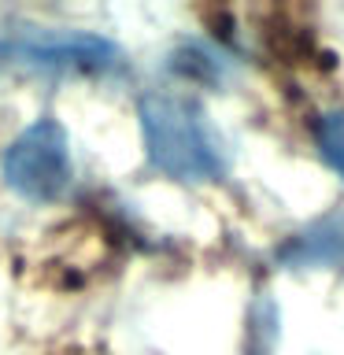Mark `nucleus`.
I'll use <instances>...</instances> for the list:
<instances>
[{"label": "nucleus", "instance_id": "obj_4", "mask_svg": "<svg viewBox=\"0 0 344 355\" xmlns=\"http://www.w3.org/2000/svg\"><path fill=\"white\" fill-rule=\"evenodd\" d=\"M315 137H318V152L326 155V163L344 178V111H329V115H322Z\"/></svg>", "mask_w": 344, "mask_h": 355}, {"label": "nucleus", "instance_id": "obj_2", "mask_svg": "<svg viewBox=\"0 0 344 355\" xmlns=\"http://www.w3.org/2000/svg\"><path fill=\"white\" fill-rule=\"evenodd\" d=\"M71 148H67V133L52 119H41L26 126L4 152V178L19 196L26 200H55L71 185Z\"/></svg>", "mask_w": 344, "mask_h": 355}, {"label": "nucleus", "instance_id": "obj_3", "mask_svg": "<svg viewBox=\"0 0 344 355\" xmlns=\"http://www.w3.org/2000/svg\"><path fill=\"white\" fill-rule=\"evenodd\" d=\"M289 259L296 263H329V259H344V215L329 218L326 226H318V233H311L289 248Z\"/></svg>", "mask_w": 344, "mask_h": 355}, {"label": "nucleus", "instance_id": "obj_1", "mask_svg": "<svg viewBox=\"0 0 344 355\" xmlns=\"http://www.w3.org/2000/svg\"><path fill=\"white\" fill-rule=\"evenodd\" d=\"M141 130L152 163L182 182H211L222 174V144L207 115L193 100L174 93H152L141 104Z\"/></svg>", "mask_w": 344, "mask_h": 355}]
</instances>
